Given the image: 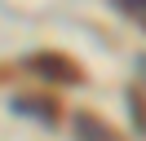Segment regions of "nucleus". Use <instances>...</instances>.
I'll return each mask as SVG.
<instances>
[{
  "instance_id": "7ed1b4c3",
  "label": "nucleus",
  "mask_w": 146,
  "mask_h": 141,
  "mask_svg": "<svg viewBox=\"0 0 146 141\" xmlns=\"http://www.w3.org/2000/svg\"><path fill=\"white\" fill-rule=\"evenodd\" d=\"M13 110L27 115V119H40L44 128H53V123H58V106L49 101V97H13Z\"/></svg>"
},
{
  "instance_id": "f257e3e1",
  "label": "nucleus",
  "mask_w": 146,
  "mask_h": 141,
  "mask_svg": "<svg viewBox=\"0 0 146 141\" xmlns=\"http://www.w3.org/2000/svg\"><path fill=\"white\" fill-rule=\"evenodd\" d=\"M27 70L40 75V79H53V84H80V79H84L80 62H71L66 53H53V49L31 53V57H27Z\"/></svg>"
},
{
  "instance_id": "20e7f679",
  "label": "nucleus",
  "mask_w": 146,
  "mask_h": 141,
  "mask_svg": "<svg viewBox=\"0 0 146 141\" xmlns=\"http://www.w3.org/2000/svg\"><path fill=\"white\" fill-rule=\"evenodd\" d=\"M128 110H133L137 132H146V106H142V93H137V88H128Z\"/></svg>"
},
{
  "instance_id": "39448f33",
  "label": "nucleus",
  "mask_w": 146,
  "mask_h": 141,
  "mask_svg": "<svg viewBox=\"0 0 146 141\" xmlns=\"http://www.w3.org/2000/svg\"><path fill=\"white\" fill-rule=\"evenodd\" d=\"M124 13H146V0H115Z\"/></svg>"
},
{
  "instance_id": "f03ea898",
  "label": "nucleus",
  "mask_w": 146,
  "mask_h": 141,
  "mask_svg": "<svg viewBox=\"0 0 146 141\" xmlns=\"http://www.w3.org/2000/svg\"><path fill=\"white\" fill-rule=\"evenodd\" d=\"M71 132H75V141H124L106 119H102V115H93V110H75Z\"/></svg>"
}]
</instances>
